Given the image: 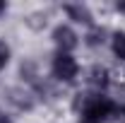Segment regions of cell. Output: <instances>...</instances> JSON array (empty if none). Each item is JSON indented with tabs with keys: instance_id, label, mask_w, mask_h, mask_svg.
Returning <instances> with one entry per match:
<instances>
[{
	"instance_id": "6da1fadb",
	"label": "cell",
	"mask_w": 125,
	"mask_h": 123,
	"mask_svg": "<svg viewBox=\"0 0 125 123\" xmlns=\"http://www.w3.org/2000/svg\"><path fill=\"white\" fill-rule=\"evenodd\" d=\"M53 77L55 80H60V82H72L75 77H77V73H79V65H77V61L70 56V53H55V58H53Z\"/></svg>"
},
{
	"instance_id": "7a4b0ae2",
	"label": "cell",
	"mask_w": 125,
	"mask_h": 123,
	"mask_svg": "<svg viewBox=\"0 0 125 123\" xmlns=\"http://www.w3.org/2000/svg\"><path fill=\"white\" fill-rule=\"evenodd\" d=\"M113 101H108L106 97H101V94H96V97H89L87 101H84V109H82V113H87V116H92L96 121H106L111 113H113Z\"/></svg>"
},
{
	"instance_id": "3957f363",
	"label": "cell",
	"mask_w": 125,
	"mask_h": 123,
	"mask_svg": "<svg viewBox=\"0 0 125 123\" xmlns=\"http://www.w3.org/2000/svg\"><path fill=\"white\" fill-rule=\"evenodd\" d=\"M53 41H55V46L60 48V53H70V51H75L77 48V34L70 29L67 24H60V27H55L53 29Z\"/></svg>"
},
{
	"instance_id": "277c9868",
	"label": "cell",
	"mask_w": 125,
	"mask_h": 123,
	"mask_svg": "<svg viewBox=\"0 0 125 123\" xmlns=\"http://www.w3.org/2000/svg\"><path fill=\"white\" fill-rule=\"evenodd\" d=\"M65 12H67L70 19H75V22H79V24H92V12H89L87 5L70 2V5H65Z\"/></svg>"
},
{
	"instance_id": "5b68a950",
	"label": "cell",
	"mask_w": 125,
	"mask_h": 123,
	"mask_svg": "<svg viewBox=\"0 0 125 123\" xmlns=\"http://www.w3.org/2000/svg\"><path fill=\"white\" fill-rule=\"evenodd\" d=\"M89 85L96 89H106L108 87V70L101 68V65H94L89 70Z\"/></svg>"
},
{
	"instance_id": "8992f818",
	"label": "cell",
	"mask_w": 125,
	"mask_h": 123,
	"mask_svg": "<svg viewBox=\"0 0 125 123\" xmlns=\"http://www.w3.org/2000/svg\"><path fill=\"white\" fill-rule=\"evenodd\" d=\"M111 48H113L115 58H120V61H125V34H123V31L113 34V39H111Z\"/></svg>"
},
{
	"instance_id": "52a82bcc",
	"label": "cell",
	"mask_w": 125,
	"mask_h": 123,
	"mask_svg": "<svg viewBox=\"0 0 125 123\" xmlns=\"http://www.w3.org/2000/svg\"><path fill=\"white\" fill-rule=\"evenodd\" d=\"M104 41V29H92L87 34V44L89 46H96V44H101Z\"/></svg>"
},
{
	"instance_id": "ba28073f",
	"label": "cell",
	"mask_w": 125,
	"mask_h": 123,
	"mask_svg": "<svg viewBox=\"0 0 125 123\" xmlns=\"http://www.w3.org/2000/svg\"><path fill=\"white\" fill-rule=\"evenodd\" d=\"M7 63H10V48H7V44L0 41V70H2Z\"/></svg>"
},
{
	"instance_id": "9c48e42d",
	"label": "cell",
	"mask_w": 125,
	"mask_h": 123,
	"mask_svg": "<svg viewBox=\"0 0 125 123\" xmlns=\"http://www.w3.org/2000/svg\"><path fill=\"white\" fill-rule=\"evenodd\" d=\"M79 123H101V121H96V118H92V116L82 113V118H79Z\"/></svg>"
},
{
	"instance_id": "30bf717a",
	"label": "cell",
	"mask_w": 125,
	"mask_h": 123,
	"mask_svg": "<svg viewBox=\"0 0 125 123\" xmlns=\"http://www.w3.org/2000/svg\"><path fill=\"white\" fill-rule=\"evenodd\" d=\"M115 10H118V12H125V2H118V5H115Z\"/></svg>"
},
{
	"instance_id": "8fae6325",
	"label": "cell",
	"mask_w": 125,
	"mask_h": 123,
	"mask_svg": "<svg viewBox=\"0 0 125 123\" xmlns=\"http://www.w3.org/2000/svg\"><path fill=\"white\" fill-rule=\"evenodd\" d=\"M0 123H12V121H10V118H7L5 113H0Z\"/></svg>"
},
{
	"instance_id": "7c38bea8",
	"label": "cell",
	"mask_w": 125,
	"mask_h": 123,
	"mask_svg": "<svg viewBox=\"0 0 125 123\" xmlns=\"http://www.w3.org/2000/svg\"><path fill=\"white\" fill-rule=\"evenodd\" d=\"M2 12H5V2L0 0V15H2Z\"/></svg>"
}]
</instances>
